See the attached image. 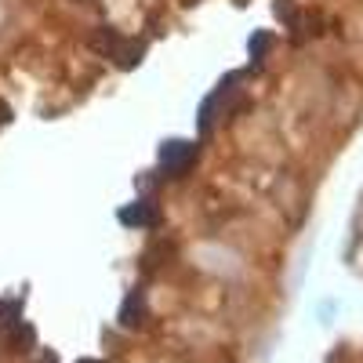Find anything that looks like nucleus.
<instances>
[{
  "label": "nucleus",
  "mask_w": 363,
  "mask_h": 363,
  "mask_svg": "<svg viewBox=\"0 0 363 363\" xmlns=\"http://www.w3.org/2000/svg\"><path fill=\"white\" fill-rule=\"evenodd\" d=\"M359 120H363V77L342 66L338 77H335V91H330L327 135L338 142L359 124Z\"/></svg>",
  "instance_id": "3"
},
{
  "label": "nucleus",
  "mask_w": 363,
  "mask_h": 363,
  "mask_svg": "<svg viewBox=\"0 0 363 363\" xmlns=\"http://www.w3.org/2000/svg\"><path fill=\"white\" fill-rule=\"evenodd\" d=\"M182 258H186L200 277H211L218 284H247V277L255 272V258L247 251H240L236 244L222 236H196L182 247Z\"/></svg>",
  "instance_id": "2"
},
{
  "label": "nucleus",
  "mask_w": 363,
  "mask_h": 363,
  "mask_svg": "<svg viewBox=\"0 0 363 363\" xmlns=\"http://www.w3.org/2000/svg\"><path fill=\"white\" fill-rule=\"evenodd\" d=\"M356 4H359V11H363V0H356Z\"/></svg>",
  "instance_id": "14"
},
{
  "label": "nucleus",
  "mask_w": 363,
  "mask_h": 363,
  "mask_svg": "<svg viewBox=\"0 0 363 363\" xmlns=\"http://www.w3.org/2000/svg\"><path fill=\"white\" fill-rule=\"evenodd\" d=\"M272 44H277V37H272L269 29H258V33H251V40H247V55H251V69H262V62H265V55L272 51Z\"/></svg>",
  "instance_id": "9"
},
{
  "label": "nucleus",
  "mask_w": 363,
  "mask_h": 363,
  "mask_svg": "<svg viewBox=\"0 0 363 363\" xmlns=\"http://www.w3.org/2000/svg\"><path fill=\"white\" fill-rule=\"evenodd\" d=\"M229 138L236 145V157L244 164H258V167H287V164H294L284 138H280L272 106L265 109L262 102H255L251 109H244L229 124Z\"/></svg>",
  "instance_id": "1"
},
{
  "label": "nucleus",
  "mask_w": 363,
  "mask_h": 363,
  "mask_svg": "<svg viewBox=\"0 0 363 363\" xmlns=\"http://www.w3.org/2000/svg\"><path fill=\"white\" fill-rule=\"evenodd\" d=\"M77 363H102V359H77Z\"/></svg>",
  "instance_id": "13"
},
{
  "label": "nucleus",
  "mask_w": 363,
  "mask_h": 363,
  "mask_svg": "<svg viewBox=\"0 0 363 363\" xmlns=\"http://www.w3.org/2000/svg\"><path fill=\"white\" fill-rule=\"evenodd\" d=\"M18 22V0H0V40H4L8 29H15Z\"/></svg>",
  "instance_id": "11"
},
{
  "label": "nucleus",
  "mask_w": 363,
  "mask_h": 363,
  "mask_svg": "<svg viewBox=\"0 0 363 363\" xmlns=\"http://www.w3.org/2000/svg\"><path fill=\"white\" fill-rule=\"evenodd\" d=\"M145 51H149V37H142V33H124V40H120V48L113 51V58H109V66H116V69H135L142 58H145Z\"/></svg>",
  "instance_id": "7"
},
{
  "label": "nucleus",
  "mask_w": 363,
  "mask_h": 363,
  "mask_svg": "<svg viewBox=\"0 0 363 363\" xmlns=\"http://www.w3.org/2000/svg\"><path fill=\"white\" fill-rule=\"evenodd\" d=\"M22 306H26V294H11V298H0V330H8L22 320Z\"/></svg>",
  "instance_id": "10"
},
{
  "label": "nucleus",
  "mask_w": 363,
  "mask_h": 363,
  "mask_svg": "<svg viewBox=\"0 0 363 363\" xmlns=\"http://www.w3.org/2000/svg\"><path fill=\"white\" fill-rule=\"evenodd\" d=\"M145 320H149V298H145L142 291H131V294L124 298V306H120V327L138 330Z\"/></svg>",
  "instance_id": "8"
},
{
  "label": "nucleus",
  "mask_w": 363,
  "mask_h": 363,
  "mask_svg": "<svg viewBox=\"0 0 363 363\" xmlns=\"http://www.w3.org/2000/svg\"><path fill=\"white\" fill-rule=\"evenodd\" d=\"M116 222L135 233H157V229H164V203H160V196H138L116 211Z\"/></svg>",
  "instance_id": "6"
},
{
  "label": "nucleus",
  "mask_w": 363,
  "mask_h": 363,
  "mask_svg": "<svg viewBox=\"0 0 363 363\" xmlns=\"http://www.w3.org/2000/svg\"><path fill=\"white\" fill-rule=\"evenodd\" d=\"M203 160V145L193 138H164L157 149V171L167 186H186Z\"/></svg>",
  "instance_id": "4"
},
{
  "label": "nucleus",
  "mask_w": 363,
  "mask_h": 363,
  "mask_svg": "<svg viewBox=\"0 0 363 363\" xmlns=\"http://www.w3.org/2000/svg\"><path fill=\"white\" fill-rule=\"evenodd\" d=\"M8 124H11V106L0 99V128H8Z\"/></svg>",
  "instance_id": "12"
},
{
  "label": "nucleus",
  "mask_w": 363,
  "mask_h": 363,
  "mask_svg": "<svg viewBox=\"0 0 363 363\" xmlns=\"http://www.w3.org/2000/svg\"><path fill=\"white\" fill-rule=\"evenodd\" d=\"M142 265L149 277H167L171 269H182V240L178 236H167L164 229H157L145 244V255H142Z\"/></svg>",
  "instance_id": "5"
}]
</instances>
